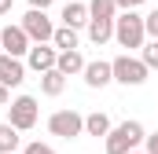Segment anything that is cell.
<instances>
[{
  "instance_id": "6da1fadb",
  "label": "cell",
  "mask_w": 158,
  "mask_h": 154,
  "mask_svg": "<svg viewBox=\"0 0 158 154\" xmlns=\"http://www.w3.org/2000/svg\"><path fill=\"white\" fill-rule=\"evenodd\" d=\"M143 140H147V132H143L140 121H121V125H114L103 136V147H107V154H129V151H136Z\"/></svg>"
},
{
  "instance_id": "7a4b0ae2",
  "label": "cell",
  "mask_w": 158,
  "mask_h": 154,
  "mask_svg": "<svg viewBox=\"0 0 158 154\" xmlns=\"http://www.w3.org/2000/svg\"><path fill=\"white\" fill-rule=\"evenodd\" d=\"M114 40H118L125 51L143 48V40H147V26H143V15H136V7H132V11H121L118 18H114Z\"/></svg>"
},
{
  "instance_id": "3957f363",
  "label": "cell",
  "mask_w": 158,
  "mask_h": 154,
  "mask_svg": "<svg viewBox=\"0 0 158 154\" xmlns=\"http://www.w3.org/2000/svg\"><path fill=\"white\" fill-rule=\"evenodd\" d=\"M110 66H114V81L118 84H125V88H140L143 81H147V74H151V66L143 63V59H136V55H118V59H110Z\"/></svg>"
},
{
  "instance_id": "277c9868",
  "label": "cell",
  "mask_w": 158,
  "mask_h": 154,
  "mask_svg": "<svg viewBox=\"0 0 158 154\" xmlns=\"http://www.w3.org/2000/svg\"><path fill=\"white\" fill-rule=\"evenodd\" d=\"M37 114H40V107H37L33 95H19V99L7 103V121H11L19 132H30V128L37 125Z\"/></svg>"
},
{
  "instance_id": "5b68a950",
  "label": "cell",
  "mask_w": 158,
  "mask_h": 154,
  "mask_svg": "<svg viewBox=\"0 0 158 154\" xmlns=\"http://www.w3.org/2000/svg\"><path fill=\"white\" fill-rule=\"evenodd\" d=\"M48 132L59 136V140H77L81 132H85V117L77 110H55V114L48 117Z\"/></svg>"
},
{
  "instance_id": "8992f818",
  "label": "cell",
  "mask_w": 158,
  "mask_h": 154,
  "mask_svg": "<svg viewBox=\"0 0 158 154\" xmlns=\"http://www.w3.org/2000/svg\"><path fill=\"white\" fill-rule=\"evenodd\" d=\"M19 26L30 33L33 44H44V40H52V33H55V26H52V18H48V11H44V7H30V11L22 15V22H19Z\"/></svg>"
},
{
  "instance_id": "52a82bcc",
  "label": "cell",
  "mask_w": 158,
  "mask_h": 154,
  "mask_svg": "<svg viewBox=\"0 0 158 154\" xmlns=\"http://www.w3.org/2000/svg\"><path fill=\"white\" fill-rule=\"evenodd\" d=\"M55 59H59V48L55 44H30V51H26V66L33 70V74H44V70H52L55 66Z\"/></svg>"
},
{
  "instance_id": "ba28073f",
  "label": "cell",
  "mask_w": 158,
  "mask_h": 154,
  "mask_svg": "<svg viewBox=\"0 0 158 154\" xmlns=\"http://www.w3.org/2000/svg\"><path fill=\"white\" fill-rule=\"evenodd\" d=\"M30 44H33V40H30V33H26L22 26H4V30H0V48H4L7 55H19V59H22V55L30 51Z\"/></svg>"
},
{
  "instance_id": "9c48e42d",
  "label": "cell",
  "mask_w": 158,
  "mask_h": 154,
  "mask_svg": "<svg viewBox=\"0 0 158 154\" xmlns=\"http://www.w3.org/2000/svg\"><path fill=\"white\" fill-rule=\"evenodd\" d=\"M26 81V63L19 59V55H7V51H0V84H7V88H19Z\"/></svg>"
},
{
  "instance_id": "30bf717a",
  "label": "cell",
  "mask_w": 158,
  "mask_h": 154,
  "mask_svg": "<svg viewBox=\"0 0 158 154\" xmlns=\"http://www.w3.org/2000/svg\"><path fill=\"white\" fill-rule=\"evenodd\" d=\"M81 77H85L88 88H107V84L114 81V66H110L107 59H96V63H85Z\"/></svg>"
},
{
  "instance_id": "8fae6325",
  "label": "cell",
  "mask_w": 158,
  "mask_h": 154,
  "mask_svg": "<svg viewBox=\"0 0 158 154\" xmlns=\"http://www.w3.org/2000/svg\"><path fill=\"white\" fill-rule=\"evenodd\" d=\"M88 40L99 48L107 40H114V18H88Z\"/></svg>"
},
{
  "instance_id": "7c38bea8",
  "label": "cell",
  "mask_w": 158,
  "mask_h": 154,
  "mask_svg": "<svg viewBox=\"0 0 158 154\" xmlns=\"http://www.w3.org/2000/svg\"><path fill=\"white\" fill-rule=\"evenodd\" d=\"M88 4H81V0H70L66 7H63V26H74V30H81V26H88Z\"/></svg>"
},
{
  "instance_id": "4fadbf2b",
  "label": "cell",
  "mask_w": 158,
  "mask_h": 154,
  "mask_svg": "<svg viewBox=\"0 0 158 154\" xmlns=\"http://www.w3.org/2000/svg\"><path fill=\"white\" fill-rule=\"evenodd\" d=\"M63 88H66V74L59 66H52V70L40 74V92L44 95H63Z\"/></svg>"
},
{
  "instance_id": "5bb4252c",
  "label": "cell",
  "mask_w": 158,
  "mask_h": 154,
  "mask_svg": "<svg viewBox=\"0 0 158 154\" xmlns=\"http://www.w3.org/2000/svg\"><path fill=\"white\" fill-rule=\"evenodd\" d=\"M55 66L63 70L66 77H77L85 70V55H81L77 48H70V51H59V59H55Z\"/></svg>"
},
{
  "instance_id": "9a60e30c",
  "label": "cell",
  "mask_w": 158,
  "mask_h": 154,
  "mask_svg": "<svg viewBox=\"0 0 158 154\" xmlns=\"http://www.w3.org/2000/svg\"><path fill=\"white\" fill-rule=\"evenodd\" d=\"M19 143H22L19 128H15L11 121H0V154H11V151H19Z\"/></svg>"
},
{
  "instance_id": "2e32d148",
  "label": "cell",
  "mask_w": 158,
  "mask_h": 154,
  "mask_svg": "<svg viewBox=\"0 0 158 154\" xmlns=\"http://www.w3.org/2000/svg\"><path fill=\"white\" fill-rule=\"evenodd\" d=\"M110 128H114V125H110V117L103 114V110H96V114L85 117V132H88V136H96V140H99V136H107Z\"/></svg>"
},
{
  "instance_id": "e0dca14e",
  "label": "cell",
  "mask_w": 158,
  "mask_h": 154,
  "mask_svg": "<svg viewBox=\"0 0 158 154\" xmlns=\"http://www.w3.org/2000/svg\"><path fill=\"white\" fill-rule=\"evenodd\" d=\"M52 44H55L59 51H70V48H77V30H74V26H55Z\"/></svg>"
},
{
  "instance_id": "ac0fdd59",
  "label": "cell",
  "mask_w": 158,
  "mask_h": 154,
  "mask_svg": "<svg viewBox=\"0 0 158 154\" xmlns=\"http://www.w3.org/2000/svg\"><path fill=\"white\" fill-rule=\"evenodd\" d=\"M118 4L114 0H88V15L92 18H118Z\"/></svg>"
},
{
  "instance_id": "d6986e66",
  "label": "cell",
  "mask_w": 158,
  "mask_h": 154,
  "mask_svg": "<svg viewBox=\"0 0 158 154\" xmlns=\"http://www.w3.org/2000/svg\"><path fill=\"white\" fill-rule=\"evenodd\" d=\"M140 59L151 66V70H158V40L151 37V40H143V48H140Z\"/></svg>"
},
{
  "instance_id": "ffe728a7",
  "label": "cell",
  "mask_w": 158,
  "mask_h": 154,
  "mask_svg": "<svg viewBox=\"0 0 158 154\" xmlns=\"http://www.w3.org/2000/svg\"><path fill=\"white\" fill-rule=\"evenodd\" d=\"M143 26H147V37H155V40H158V7L143 15Z\"/></svg>"
},
{
  "instance_id": "44dd1931",
  "label": "cell",
  "mask_w": 158,
  "mask_h": 154,
  "mask_svg": "<svg viewBox=\"0 0 158 154\" xmlns=\"http://www.w3.org/2000/svg\"><path fill=\"white\" fill-rule=\"evenodd\" d=\"M22 154H55V151H52L48 143H40V140H33V143H26V147H22Z\"/></svg>"
},
{
  "instance_id": "7402d4cb",
  "label": "cell",
  "mask_w": 158,
  "mask_h": 154,
  "mask_svg": "<svg viewBox=\"0 0 158 154\" xmlns=\"http://www.w3.org/2000/svg\"><path fill=\"white\" fill-rule=\"evenodd\" d=\"M143 147H147V154H158V132H151V136L143 140Z\"/></svg>"
},
{
  "instance_id": "603a6c76",
  "label": "cell",
  "mask_w": 158,
  "mask_h": 154,
  "mask_svg": "<svg viewBox=\"0 0 158 154\" xmlns=\"http://www.w3.org/2000/svg\"><path fill=\"white\" fill-rule=\"evenodd\" d=\"M114 4H118L121 11H132V7H140V4H143V0H114Z\"/></svg>"
},
{
  "instance_id": "cb8c5ba5",
  "label": "cell",
  "mask_w": 158,
  "mask_h": 154,
  "mask_svg": "<svg viewBox=\"0 0 158 154\" xmlns=\"http://www.w3.org/2000/svg\"><path fill=\"white\" fill-rule=\"evenodd\" d=\"M7 103H11V88H7V84H0V107H7Z\"/></svg>"
},
{
  "instance_id": "d4e9b609",
  "label": "cell",
  "mask_w": 158,
  "mask_h": 154,
  "mask_svg": "<svg viewBox=\"0 0 158 154\" xmlns=\"http://www.w3.org/2000/svg\"><path fill=\"white\" fill-rule=\"evenodd\" d=\"M52 4H55V0H30V7H44V11H48Z\"/></svg>"
},
{
  "instance_id": "484cf974",
  "label": "cell",
  "mask_w": 158,
  "mask_h": 154,
  "mask_svg": "<svg viewBox=\"0 0 158 154\" xmlns=\"http://www.w3.org/2000/svg\"><path fill=\"white\" fill-rule=\"evenodd\" d=\"M11 7H15V0H0V15H7Z\"/></svg>"
},
{
  "instance_id": "4316f807",
  "label": "cell",
  "mask_w": 158,
  "mask_h": 154,
  "mask_svg": "<svg viewBox=\"0 0 158 154\" xmlns=\"http://www.w3.org/2000/svg\"><path fill=\"white\" fill-rule=\"evenodd\" d=\"M129 154H147V151H129Z\"/></svg>"
},
{
  "instance_id": "83f0119b",
  "label": "cell",
  "mask_w": 158,
  "mask_h": 154,
  "mask_svg": "<svg viewBox=\"0 0 158 154\" xmlns=\"http://www.w3.org/2000/svg\"><path fill=\"white\" fill-rule=\"evenodd\" d=\"M11 154H19V151H11Z\"/></svg>"
}]
</instances>
